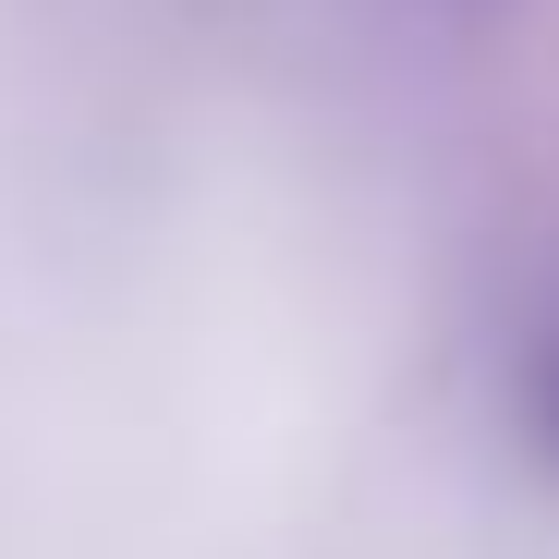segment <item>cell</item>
<instances>
[{"mask_svg":"<svg viewBox=\"0 0 559 559\" xmlns=\"http://www.w3.org/2000/svg\"><path fill=\"white\" fill-rule=\"evenodd\" d=\"M535 414H547V450H559V353H547V402Z\"/></svg>","mask_w":559,"mask_h":559,"instance_id":"cell-1","label":"cell"}]
</instances>
